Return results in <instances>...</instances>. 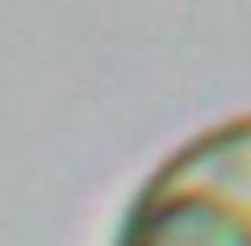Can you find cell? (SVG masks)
<instances>
[{
	"label": "cell",
	"instance_id": "6da1fadb",
	"mask_svg": "<svg viewBox=\"0 0 251 246\" xmlns=\"http://www.w3.org/2000/svg\"><path fill=\"white\" fill-rule=\"evenodd\" d=\"M109 246H251V109L168 150L130 192Z\"/></svg>",
	"mask_w": 251,
	"mask_h": 246
}]
</instances>
